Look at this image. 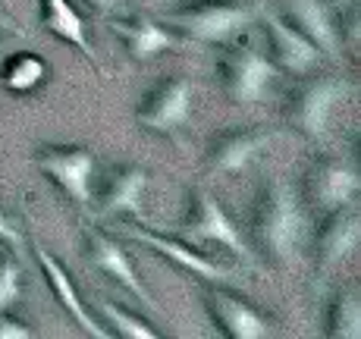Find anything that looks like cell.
<instances>
[{"mask_svg": "<svg viewBox=\"0 0 361 339\" xmlns=\"http://www.w3.org/2000/svg\"><path fill=\"white\" fill-rule=\"evenodd\" d=\"M255 239L280 264H293L305 239V207L295 185L270 179L255 207Z\"/></svg>", "mask_w": 361, "mask_h": 339, "instance_id": "1", "label": "cell"}, {"mask_svg": "<svg viewBox=\"0 0 361 339\" xmlns=\"http://www.w3.org/2000/svg\"><path fill=\"white\" fill-rule=\"evenodd\" d=\"M220 75L235 104H255L274 82L276 66L252 44H235L220 57Z\"/></svg>", "mask_w": 361, "mask_h": 339, "instance_id": "2", "label": "cell"}, {"mask_svg": "<svg viewBox=\"0 0 361 339\" xmlns=\"http://www.w3.org/2000/svg\"><path fill=\"white\" fill-rule=\"evenodd\" d=\"M255 19L252 6H242V4H226V0H201V6L195 10H185L176 13L173 23L179 25L183 32H189L195 41H230L235 35H242L248 29V23Z\"/></svg>", "mask_w": 361, "mask_h": 339, "instance_id": "3", "label": "cell"}, {"mask_svg": "<svg viewBox=\"0 0 361 339\" xmlns=\"http://www.w3.org/2000/svg\"><path fill=\"white\" fill-rule=\"evenodd\" d=\"M183 236H185L183 242H189L192 248L201 245V242H214V245L230 248L233 254H239V258L248 261V264L255 261L248 242L239 236L235 223L226 217V211L220 207L217 198L207 195V192H198V198H195V217H192V223L185 226Z\"/></svg>", "mask_w": 361, "mask_h": 339, "instance_id": "4", "label": "cell"}, {"mask_svg": "<svg viewBox=\"0 0 361 339\" xmlns=\"http://www.w3.org/2000/svg\"><path fill=\"white\" fill-rule=\"evenodd\" d=\"M38 167L44 170L73 202L88 204L94 198V192H92L94 154L88 148H41Z\"/></svg>", "mask_w": 361, "mask_h": 339, "instance_id": "5", "label": "cell"}, {"mask_svg": "<svg viewBox=\"0 0 361 339\" xmlns=\"http://www.w3.org/2000/svg\"><path fill=\"white\" fill-rule=\"evenodd\" d=\"M192 98H195V85L189 79H179V75L164 79L138 107V120L157 132H176L189 120Z\"/></svg>", "mask_w": 361, "mask_h": 339, "instance_id": "6", "label": "cell"}, {"mask_svg": "<svg viewBox=\"0 0 361 339\" xmlns=\"http://www.w3.org/2000/svg\"><path fill=\"white\" fill-rule=\"evenodd\" d=\"M345 94H349V85L343 79H317L311 85H305L295 101V120L302 126V132L308 138H317V142L327 138L330 113Z\"/></svg>", "mask_w": 361, "mask_h": 339, "instance_id": "7", "label": "cell"}, {"mask_svg": "<svg viewBox=\"0 0 361 339\" xmlns=\"http://www.w3.org/2000/svg\"><path fill=\"white\" fill-rule=\"evenodd\" d=\"M207 305H211V317L217 321L220 333L233 336V339H261L270 336L274 327L264 314H258L248 302H242L239 295H230L224 289H214L207 295Z\"/></svg>", "mask_w": 361, "mask_h": 339, "instance_id": "8", "label": "cell"}, {"mask_svg": "<svg viewBox=\"0 0 361 339\" xmlns=\"http://www.w3.org/2000/svg\"><path fill=\"white\" fill-rule=\"evenodd\" d=\"M289 13H293L298 32L330 60L343 57V41H339V29L336 19H333V10L324 0H286Z\"/></svg>", "mask_w": 361, "mask_h": 339, "instance_id": "9", "label": "cell"}, {"mask_svg": "<svg viewBox=\"0 0 361 339\" xmlns=\"http://www.w3.org/2000/svg\"><path fill=\"white\" fill-rule=\"evenodd\" d=\"M123 233H126V236H132V239H138V242H145V245L157 248V252L166 254V258H170L173 264H179V267H185V271H192V273L204 276V280H217V283L233 280V273L226 271L224 264H217V261L204 258V254L195 252V248H192L189 242L157 236V233L145 230V226H123Z\"/></svg>", "mask_w": 361, "mask_h": 339, "instance_id": "10", "label": "cell"}, {"mask_svg": "<svg viewBox=\"0 0 361 339\" xmlns=\"http://www.w3.org/2000/svg\"><path fill=\"white\" fill-rule=\"evenodd\" d=\"M264 23H267V32H270L274 57H276V63H280L283 69L302 75V73H311V69L324 60V54L317 51V47L311 44V41L305 38L298 29H293L289 23H283L280 16L267 13V16H264Z\"/></svg>", "mask_w": 361, "mask_h": 339, "instance_id": "11", "label": "cell"}, {"mask_svg": "<svg viewBox=\"0 0 361 339\" xmlns=\"http://www.w3.org/2000/svg\"><path fill=\"white\" fill-rule=\"evenodd\" d=\"M88 254H92V264H98L107 276H114V280L123 283L132 295H138L145 305L154 308V299H151L148 289L142 286V280H138L135 267H132L129 254L123 252L120 242H114L110 236H104V233H98V230H88Z\"/></svg>", "mask_w": 361, "mask_h": 339, "instance_id": "12", "label": "cell"}, {"mask_svg": "<svg viewBox=\"0 0 361 339\" xmlns=\"http://www.w3.org/2000/svg\"><path fill=\"white\" fill-rule=\"evenodd\" d=\"M35 254H38L41 267H44V273H47V283H51V289H54V295H57V302L69 311V317H73V321L79 323L85 333H92V336H98V339H110V336H114L107 327H101V323L94 321L92 314H88V308L82 305L79 292H75V286H73V280H69V273L63 271V264H60V261L54 258V254L47 252L44 245H35Z\"/></svg>", "mask_w": 361, "mask_h": 339, "instance_id": "13", "label": "cell"}, {"mask_svg": "<svg viewBox=\"0 0 361 339\" xmlns=\"http://www.w3.org/2000/svg\"><path fill=\"white\" fill-rule=\"evenodd\" d=\"M145 185H148V173L142 167H120L114 173V179L107 183L101 198L98 214L101 217H114V214H129L135 220H145Z\"/></svg>", "mask_w": 361, "mask_h": 339, "instance_id": "14", "label": "cell"}, {"mask_svg": "<svg viewBox=\"0 0 361 339\" xmlns=\"http://www.w3.org/2000/svg\"><path fill=\"white\" fill-rule=\"evenodd\" d=\"M333 217L324 223L321 236H317V258H321V267L330 271L333 264L345 258V254L355 252L358 239H361V217L358 211H330Z\"/></svg>", "mask_w": 361, "mask_h": 339, "instance_id": "15", "label": "cell"}, {"mask_svg": "<svg viewBox=\"0 0 361 339\" xmlns=\"http://www.w3.org/2000/svg\"><path fill=\"white\" fill-rule=\"evenodd\" d=\"M41 23H44V29L51 32L54 38L73 44L75 51H82L88 60H92L94 69H101L98 54H94L92 41H88L85 19L75 13V6L69 4V0H41Z\"/></svg>", "mask_w": 361, "mask_h": 339, "instance_id": "16", "label": "cell"}, {"mask_svg": "<svg viewBox=\"0 0 361 339\" xmlns=\"http://www.w3.org/2000/svg\"><path fill=\"white\" fill-rule=\"evenodd\" d=\"M267 132H258V129H233V132H224L217 138L211 151V170L217 173H239L252 164V157L264 151L267 144Z\"/></svg>", "mask_w": 361, "mask_h": 339, "instance_id": "17", "label": "cell"}, {"mask_svg": "<svg viewBox=\"0 0 361 339\" xmlns=\"http://www.w3.org/2000/svg\"><path fill=\"white\" fill-rule=\"evenodd\" d=\"M358 192V173L345 164H324L311 173V195L314 204L324 211H339L355 198Z\"/></svg>", "mask_w": 361, "mask_h": 339, "instance_id": "18", "label": "cell"}, {"mask_svg": "<svg viewBox=\"0 0 361 339\" xmlns=\"http://www.w3.org/2000/svg\"><path fill=\"white\" fill-rule=\"evenodd\" d=\"M114 32L126 41L129 54L135 60H151L154 54H161V51H166V47L176 44V41H173V35L166 29H161L154 19H138V23H114Z\"/></svg>", "mask_w": 361, "mask_h": 339, "instance_id": "19", "label": "cell"}, {"mask_svg": "<svg viewBox=\"0 0 361 339\" xmlns=\"http://www.w3.org/2000/svg\"><path fill=\"white\" fill-rule=\"evenodd\" d=\"M44 75H47L44 57L23 51V54H13V57H6L0 79H4V85L10 88V92L29 94V92H35V88L41 85V82H44Z\"/></svg>", "mask_w": 361, "mask_h": 339, "instance_id": "20", "label": "cell"}, {"mask_svg": "<svg viewBox=\"0 0 361 339\" xmlns=\"http://www.w3.org/2000/svg\"><path fill=\"white\" fill-rule=\"evenodd\" d=\"M324 333L333 339H358L361 336V299L355 289H345V292H339L336 299H333Z\"/></svg>", "mask_w": 361, "mask_h": 339, "instance_id": "21", "label": "cell"}, {"mask_svg": "<svg viewBox=\"0 0 361 339\" xmlns=\"http://www.w3.org/2000/svg\"><path fill=\"white\" fill-rule=\"evenodd\" d=\"M101 308H104V314H107V321L114 323V333L129 336V339H157V330L151 327V323L138 321L135 314L123 311L120 305H114V302H104Z\"/></svg>", "mask_w": 361, "mask_h": 339, "instance_id": "22", "label": "cell"}, {"mask_svg": "<svg viewBox=\"0 0 361 339\" xmlns=\"http://www.w3.org/2000/svg\"><path fill=\"white\" fill-rule=\"evenodd\" d=\"M19 295H23V289H19V264L10 254H0V311L16 305Z\"/></svg>", "mask_w": 361, "mask_h": 339, "instance_id": "23", "label": "cell"}, {"mask_svg": "<svg viewBox=\"0 0 361 339\" xmlns=\"http://www.w3.org/2000/svg\"><path fill=\"white\" fill-rule=\"evenodd\" d=\"M29 336H32V330L25 327V323H19V321H13V317L0 314V339H29Z\"/></svg>", "mask_w": 361, "mask_h": 339, "instance_id": "24", "label": "cell"}, {"mask_svg": "<svg viewBox=\"0 0 361 339\" xmlns=\"http://www.w3.org/2000/svg\"><path fill=\"white\" fill-rule=\"evenodd\" d=\"M0 239L4 242H13V245H19L23 242V233H19V226L10 220V214L0 207Z\"/></svg>", "mask_w": 361, "mask_h": 339, "instance_id": "25", "label": "cell"}, {"mask_svg": "<svg viewBox=\"0 0 361 339\" xmlns=\"http://www.w3.org/2000/svg\"><path fill=\"white\" fill-rule=\"evenodd\" d=\"M85 4H92L94 10H101V13H116L123 0H85Z\"/></svg>", "mask_w": 361, "mask_h": 339, "instance_id": "26", "label": "cell"}, {"mask_svg": "<svg viewBox=\"0 0 361 339\" xmlns=\"http://www.w3.org/2000/svg\"><path fill=\"white\" fill-rule=\"evenodd\" d=\"M0 32H19V35H23V29H19V25H16V19H13V16H6L4 10H0Z\"/></svg>", "mask_w": 361, "mask_h": 339, "instance_id": "27", "label": "cell"}, {"mask_svg": "<svg viewBox=\"0 0 361 339\" xmlns=\"http://www.w3.org/2000/svg\"><path fill=\"white\" fill-rule=\"evenodd\" d=\"M333 4H339V6H343V4H358V0H333Z\"/></svg>", "mask_w": 361, "mask_h": 339, "instance_id": "28", "label": "cell"}, {"mask_svg": "<svg viewBox=\"0 0 361 339\" xmlns=\"http://www.w3.org/2000/svg\"><path fill=\"white\" fill-rule=\"evenodd\" d=\"M198 4H201V0H198Z\"/></svg>", "mask_w": 361, "mask_h": 339, "instance_id": "29", "label": "cell"}]
</instances>
